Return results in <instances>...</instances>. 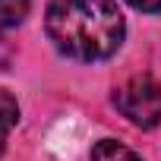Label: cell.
Segmentation results:
<instances>
[{"label": "cell", "mask_w": 161, "mask_h": 161, "mask_svg": "<svg viewBox=\"0 0 161 161\" xmlns=\"http://www.w3.org/2000/svg\"><path fill=\"white\" fill-rule=\"evenodd\" d=\"M92 161H142L133 148H126L123 142H114V139H101L95 148H92Z\"/></svg>", "instance_id": "cell-4"}, {"label": "cell", "mask_w": 161, "mask_h": 161, "mask_svg": "<svg viewBox=\"0 0 161 161\" xmlns=\"http://www.w3.org/2000/svg\"><path fill=\"white\" fill-rule=\"evenodd\" d=\"M44 29L63 57L95 63L117 54L126 22L117 0H51Z\"/></svg>", "instance_id": "cell-1"}, {"label": "cell", "mask_w": 161, "mask_h": 161, "mask_svg": "<svg viewBox=\"0 0 161 161\" xmlns=\"http://www.w3.org/2000/svg\"><path fill=\"white\" fill-rule=\"evenodd\" d=\"M29 7H32V0H0V25L3 29L22 25L29 16Z\"/></svg>", "instance_id": "cell-5"}, {"label": "cell", "mask_w": 161, "mask_h": 161, "mask_svg": "<svg viewBox=\"0 0 161 161\" xmlns=\"http://www.w3.org/2000/svg\"><path fill=\"white\" fill-rule=\"evenodd\" d=\"M126 3L142 13H161V0H126Z\"/></svg>", "instance_id": "cell-6"}, {"label": "cell", "mask_w": 161, "mask_h": 161, "mask_svg": "<svg viewBox=\"0 0 161 161\" xmlns=\"http://www.w3.org/2000/svg\"><path fill=\"white\" fill-rule=\"evenodd\" d=\"M114 108L136 126L152 130L161 123V82L152 76H133L114 89Z\"/></svg>", "instance_id": "cell-2"}, {"label": "cell", "mask_w": 161, "mask_h": 161, "mask_svg": "<svg viewBox=\"0 0 161 161\" xmlns=\"http://www.w3.org/2000/svg\"><path fill=\"white\" fill-rule=\"evenodd\" d=\"M16 123H19V101L7 89H0V155H3L7 139H10V133H13Z\"/></svg>", "instance_id": "cell-3"}]
</instances>
